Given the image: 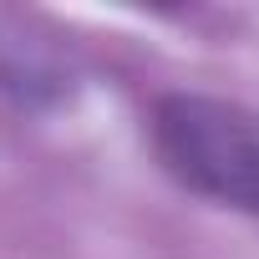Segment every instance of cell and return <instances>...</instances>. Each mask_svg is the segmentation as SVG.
Segmentation results:
<instances>
[{"instance_id": "1", "label": "cell", "mask_w": 259, "mask_h": 259, "mask_svg": "<svg viewBox=\"0 0 259 259\" xmlns=\"http://www.w3.org/2000/svg\"><path fill=\"white\" fill-rule=\"evenodd\" d=\"M153 153L173 183L188 193L259 219V112L203 97L168 92L153 102Z\"/></svg>"}]
</instances>
